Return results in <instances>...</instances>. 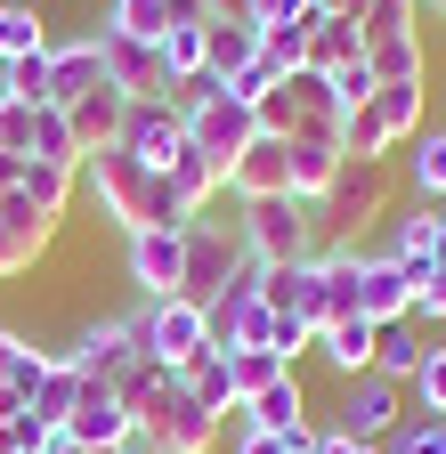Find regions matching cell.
Wrapping results in <instances>:
<instances>
[{
    "label": "cell",
    "instance_id": "obj_40",
    "mask_svg": "<svg viewBox=\"0 0 446 454\" xmlns=\"http://www.w3.org/2000/svg\"><path fill=\"white\" fill-rule=\"evenodd\" d=\"M162 74H171V90L203 82V25H171L162 33Z\"/></svg>",
    "mask_w": 446,
    "mask_h": 454
},
{
    "label": "cell",
    "instance_id": "obj_50",
    "mask_svg": "<svg viewBox=\"0 0 446 454\" xmlns=\"http://www.w3.org/2000/svg\"><path fill=\"white\" fill-rule=\"evenodd\" d=\"M293 17H317V0H252V25H293Z\"/></svg>",
    "mask_w": 446,
    "mask_h": 454
},
{
    "label": "cell",
    "instance_id": "obj_47",
    "mask_svg": "<svg viewBox=\"0 0 446 454\" xmlns=\"http://www.w3.org/2000/svg\"><path fill=\"white\" fill-rule=\"evenodd\" d=\"M41 446H49V422H33V414L0 422V454H41Z\"/></svg>",
    "mask_w": 446,
    "mask_h": 454
},
{
    "label": "cell",
    "instance_id": "obj_42",
    "mask_svg": "<svg viewBox=\"0 0 446 454\" xmlns=\"http://www.w3.org/2000/svg\"><path fill=\"white\" fill-rule=\"evenodd\" d=\"M0 98L49 106V49H33V57H9V66H0Z\"/></svg>",
    "mask_w": 446,
    "mask_h": 454
},
{
    "label": "cell",
    "instance_id": "obj_55",
    "mask_svg": "<svg viewBox=\"0 0 446 454\" xmlns=\"http://www.w3.org/2000/svg\"><path fill=\"white\" fill-rule=\"evenodd\" d=\"M17 170H25V162H9V154H0V195H9V187H17Z\"/></svg>",
    "mask_w": 446,
    "mask_h": 454
},
{
    "label": "cell",
    "instance_id": "obj_30",
    "mask_svg": "<svg viewBox=\"0 0 446 454\" xmlns=\"http://www.w3.org/2000/svg\"><path fill=\"white\" fill-rule=\"evenodd\" d=\"M422 82H381L373 90V114H381V130H389V146H406L414 130H422Z\"/></svg>",
    "mask_w": 446,
    "mask_h": 454
},
{
    "label": "cell",
    "instance_id": "obj_16",
    "mask_svg": "<svg viewBox=\"0 0 446 454\" xmlns=\"http://www.w3.org/2000/svg\"><path fill=\"white\" fill-rule=\"evenodd\" d=\"M66 114V130H74V146H82V162L98 154V146H122V114H130V98L114 90V82H98V90H82L74 106H58Z\"/></svg>",
    "mask_w": 446,
    "mask_h": 454
},
{
    "label": "cell",
    "instance_id": "obj_28",
    "mask_svg": "<svg viewBox=\"0 0 446 454\" xmlns=\"http://www.w3.org/2000/svg\"><path fill=\"white\" fill-rule=\"evenodd\" d=\"M406 179H414V203H446V130H414L406 138Z\"/></svg>",
    "mask_w": 446,
    "mask_h": 454
},
{
    "label": "cell",
    "instance_id": "obj_8",
    "mask_svg": "<svg viewBox=\"0 0 446 454\" xmlns=\"http://www.w3.org/2000/svg\"><path fill=\"white\" fill-rule=\"evenodd\" d=\"M244 268V244H236V219H187V301L211 309L219 293H228V276Z\"/></svg>",
    "mask_w": 446,
    "mask_h": 454
},
{
    "label": "cell",
    "instance_id": "obj_49",
    "mask_svg": "<svg viewBox=\"0 0 446 454\" xmlns=\"http://www.w3.org/2000/svg\"><path fill=\"white\" fill-rule=\"evenodd\" d=\"M268 90H276V74H268V57H252V66H244V74L228 82V98H244L252 114H260V98H268Z\"/></svg>",
    "mask_w": 446,
    "mask_h": 454
},
{
    "label": "cell",
    "instance_id": "obj_5",
    "mask_svg": "<svg viewBox=\"0 0 446 454\" xmlns=\"http://www.w3.org/2000/svg\"><path fill=\"white\" fill-rule=\"evenodd\" d=\"M381 211H389V162H349V154H341V170H333V187H325V203H317L325 236H365Z\"/></svg>",
    "mask_w": 446,
    "mask_h": 454
},
{
    "label": "cell",
    "instance_id": "obj_17",
    "mask_svg": "<svg viewBox=\"0 0 446 454\" xmlns=\"http://www.w3.org/2000/svg\"><path fill=\"white\" fill-rule=\"evenodd\" d=\"M260 301H268V317H309V325H325V268L317 260L260 268Z\"/></svg>",
    "mask_w": 446,
    "mask_h": 454
},
{
    "label": "cell",
    "instance_id": "obj_36",
    "mask_svg": "<svg viewBox=\"0 0 446 454\" xmlns=\"http://www.w3.org/2000/svg\"><path fill=\"white\" fill-rule=\"evenodd\" d=\"M357 33H365V49H381V41H414V33H422V0H373V9L357 17Z\"/></svg>",
    "mask_w": 446,
    "mask_h": 454
},
{
    "label": "cell",
    "instance_id": "obj_19",
    "mask_svg": "<svg viewBox=\"0 0 446 454\" xmlns=\"http://www.w3.org/2000/svg\"><path fill=\"white\" fill-rule=\"evenodd\" d=\"M285 154H293L285 138H276V130H260V138H252V146H244V154L228 162V195H236V203L285 195Z\"/></svg>",
    "mask_w": 446,
    "mask_h": 454
},
{
    "label": "cell",
    "instance_id": "obj_48",
    "mask_svg": "<svg viewBox=\"0 0 446 454\" xmlns=\"http://www.w3.org/2000/svg\"><path fill=\"white\" fill-rule=\"evenodd\" d=\"M373 90H381V82H373V66H365V57H357V66H341V74H333V98H341V114H349V106H365Z\"/></svg>",
    "mask_w": 446,
    "mask_h": 454
},
{
    "label": "cell",
    "instance_id": "obj_20",
    "mask_svg": "<svg viewBox=\"0 0 446 454\" xmlns=\"http://www.w3.org/2000/svg\"><path fill=\"white\" fill-rule=\"evenodd\" d=\"M106 66H98V41H49V106H74L82 90H98Z\"/></svg>",
    "mask_w": 446,
    "mask_h": 454
},
{
    "label": "cell",
    "instance_id": "obj_41",
    "mask_svg": "<svg viewBox=\"0 0 446 454\" xmlns=\"http://www.w3.org/2000/svg\"><path fill=\"white\" fill-rule=\"evenodd\" d=\"M33 49H49L41 17L25 9V0H0V66H9V57H33Z\"/></svg>",
    "mask_w": 446,
    "mask_h": 454
},
{
    "label": "cell",
    "instance_id": "obj_29",
    "mask_svg": "<svg viewBox=\"0 0 446 454\" xmlns=\"http://www.w3.org/2000/svg\"><path fill=\"white\" fill-rule=\"evenodd\" d=\"M171 187H179V203H187V211L203 219V211H211L219 195H228V170H219L211 154H195V146H179V162H171Z\"/></svg>",
    "mask_w": 446,
    "mask_h": 454
},
{
    "label": "cell",
    "instance_id": "obj_15",
    "mask_svg": "<svg viewBox=\"0 0 446 454\" xmlns=\"http://www.w3.org/2000/svg\"><path fill=\"white\" fill-rule=\"evenodd\" d=\"M357 317H365V325H406V317H414V276L389 260L381 244H373L365 268H357Z\"/></svg>",
    "mask_w": 446,
    "mask_h": 454
},
{
    "label": "cell",
    "instance_id": "obj_4",
    "mask_svg": "<svg viewBox=\"0 0 446 454\" xmlns=\"http://www.w3.org/2000/svg\"><path fill=\"white\" fill-rule=\"evenodd\" d=\"M138 430L154 438V454H211L219 446V414L203 406L179 373H162V389L138 406Z\"/></svg>",
    "mask_w": 446,
    "mask_h": 454
},
{
    "label": "cell",
    "instance_id": "obj_39",
    "mask_svg": "<svg viewBox=\"0 0 446 454\" xmlns=\"http://www.w3.org/2000/svg\"><path fill=\"white\" fill-rule=\"evenodd\" d=\"M341 154H349V162H381V154H389V130H381V114H373V98L341 114Z\"/></svg>",
    "mask_w": 446,
    "mask_h": 454
},
{
    "label": "cell",
    "instance_id": "obj_7",
    "mask_svg": "<svg viewBox=\"0 0 446 454\" xmlns=\"http://www.w3.org/2000/svg\"><path fill=\"white\" fill-rule=\"evenodd\" d=\"M90 41H98V66H106V82H114L122 98H179L171 90V74H162V41H138V33H114V25H90Z\"/></svg>",
    "mask_w": 446,
    "mask_h": 454
},
{
    "label": "cell",
    "instance_id": "obj_23",
    "mask_svg": "<svg viewBox=\"0 0 446 454\" xmlns=\"http://www.w3.org/2000/svg\"><path fill=\"white\" fill-rule=\"evenodd\" d=\"M244 430H276V438H293V430H309V397H301V373H285V381H268L252 406H244Z\"/></svg>",
    "mask_w": 446,
    "mask_h": 454
},
{
    "label": "cell",
    "instance_id": "obj_2",
    "mask_svg": "<svg viewBox=\"0 0 446 454\" xmlns=\"http://www.w3.org/2000/svg\"><path fill=\"white\" fill-rule=\"evenodd\" d=\"M236 244L252 268H293L325 252V219L301 195H260V203H236Z\"/></svg>",
    "mask_w": 446,
    "mask_h": 454
},
{
    "label": "cell",
    "instance_id": "obj_24",
    "mask_svg": "<svg viewBox=\"0 0 446 454\" xmlns=\"http://www.w3.org/2000/svg\"><path fill=\"white\" fill-rule=\"evenodd\" d=\"M357 57H365V33L349 25V17H325L317 9V25H309V74H341V66H357Z\"/></svg>",
    "mask_w": 446,
    "mask_h": 454
},
{
    "label": "cell",
    "instance_id": "obj_3",
    "mask_svg": "<svg viewBox=\"0 0 446 454\" xmlns=\"http://www.w3.org/2000/svg\"><path fill=\"white\" fill-rule=\"evenodd\" d=\"M179 122H187V146L211 154L219 170H228V162L260 138V114H252L244 98H228L219 82H187V90H179Z\"/></svg>",
    "mask_w": 446,
    "mask_h": 454
},
{
    "label": "cell",
    "instance_id": "obj_25",
    "mask_svg": "<svg viewBox=\"0 0 446 454\" xmlns=\"http://www.w3.org/2000/svg\"><path fill=\"white\" fill-rule=\"evenodd\" d=\"M389 260H398L406 276H422L430 268V252H438V203H414L406 219H389V244H381Z\"/></svg>",
    "mask_w": 446,
    "mask_h": 454
},
{
    "label": "cell",
    "instance_id": "obj_32",
    "mask_svg": "<svg viewBox=\"0 0 446 454\" xmlns=\"http://www.w3.org/2000/svg\"><path fill=\"white\" fill-rule=\"evenodd\" d=\"M74 397H82V373L49 349V373H41V389H33V422H49V430H66V414H74Z\"/></svg>",
    "mask_w": 446,
    "mask_h": 454
},
{
    "label": "cell",
    "instance_id": "obj_21",
    "mask_svg": "<svg viewBox=\"0 0 446 454\" xmlns=\"http://www.w3.org/2000/svg\"><path fill=\"white\" fill-rule=\"evenodd\" d=\"M285 146H293V154H285V195L325 203L333 170H341V146H333V138H285Z\"/></svg>",
    "mask_w": 446,
    "mask_h": 454
},
{
    "label": "cell",
    "instance_id": "obj_38",
    "mask_svg": "<svg viewBox=\"0 0 446 454\" xmlns=\"http://www.w3.org/2000/svg\"><path fill=\"white\" fill-rule=\"evenodd\" d=\"M25 162H66V170H82V146H74V130H66L58 106L33 114V146H25Z\"/></svg>",
    "mask_w": 446,
    "mask_h": 454
},
{
    "label": "cell",
    "instance_id": "obj_45",
    "mask_svg": "<svg viewBox=\"0 0 446 454\" xmlns=\"http://www.w3.org/2000/svg\"><path fill=\"white\" fill-rule=\"evenodd\" d=\"M228 454H317V422L309 430H293V438H276V430H236V446Z\"/></svg>",
    "mask_w": 446,
    "mask_h": 454
},
{
    "label": "cell",
    "instance_id": "obj_13",
    "mask_svg": "<svg viewBox=\"0 0 446 454\" xmlns=\"http://www.w3.org/2000/svg\"><path fill=\"white\" fill-rule=\"evenodd\" d=\"M179 146H187L179 98H130V114H122V154H138V162H154V170H171Z\"/></svg>",
    "mask_w": 446,
    "mask_h": 454
},
{
    "label": "cell",
    "instance_id": "obj_44",
    "mask_svg": "<svg viewBox=\"0 0 446 454\" xmlns=\"http://www.w3.org/2000/svg\"><path fill=\"white\" fill-rule=\"evenodd\" d=\"M406 397H414L406 414H446V349H430V357H422V373L406 381Z\"/></svg>",
    "mask_w": 446,
    "mask_h": 454
},
{
    "label": "cell",
    "instance_id": "obj_37",
    "mask_svg": "<svg viewBox=\"0 0 446 454\" xmlns=\"http://www.w3.org/2000/svg\"><path fill=\"white\" fill-rule=\"evenodd\" d=\"M365 66H373V82H430V49H422V33L381 41V49H365Z\"/></svg>",
    "mask_w": 446,
    "mask_h": 454
},
{
    "label": "cell",
    "instance_id": "obj_53",
    "mask_svg": "<svg viewBox=\"0 0 446 454\" xmlns=\"http://www.w3.org/2000/svg\"><path fill=\"white\" fill-rule=\"evenodd\" d=\"M317 9H325V17H349V25H357V17L373 9V0H317Z\"/></svg>",
    "mask_w": 446,
    "mask_h": 454
},
{
    "label": "cell",
    "instance_id": "obj_33",
    "mask_svg": "<svg viewBox=\"0 0 446 454\" xmlns=\"http://www.w3.org/2000/svg\"><path fill=\"white\" fill-rule=\"evenodd\" d=\"M179 381H187V389L203 397V406H211L219 422H228V414H236V381H228V349H203L195 365H179Z\"/></svg>",
    "mask_w": 446,
    "mask_h": 454
},
{
    "label": "cell",
    "instance_id": "obj_31",
    "mask_svg": "<svg viewBox=\"0 0 446 454\" xmlns=\"http://www.w3.org/2000/svg\"><path fill=\"white\" fill-rule=\"evenodd\" d=\"M74 187H82V170H66V162H25V170H17V195H33L49 219H66Z\"/></svg>",
    "mask_w": 446,
    "mask_h": 454
},
{
    "label": "cell",
    "instance_id": "obj_14",
    "mask_svg": "<svg viewBox=\"0 0 446 454\" xmlns=\"http://www.w3.org/2000/svg\"><path fill=\"white\" fill-rule=\"evenodd\" d=\"M130 430H138V422H130V406L114 397V381H82L74 414H66V438H74L82 454H114Z\"/></svg>",
    "mask_w": 446,
    "mask_h": 454
},
{
    "label": "cell",
    "instance_id": "obj_18",
    "mask_svg": "<svg viewBox=\"0 0 446 454\" xmlns=\"http://www.w3.org/2000/svg\"><path fill=\"white\" fill-rule=\"evenodd\" d=\"M252 57H260V25H252V17H211V25H203V82L228 90Z\"/></svg>",
    "mask_w": 446,
    "mask_h": 454
},
{
    "label": "cell",
    "instance_id": "obj_43",
    "mask_svg": "<svg viewBox=\"0 0 446 454\" xmlns=\"http://www.w3.org/2000/svg\"><path fill=\"white\" fill-rule=\"evenodd\" d=\"M106 25L138 33V41H162V33H171V9H162V0H106Z\"/></svg>",
    "mask_w": 446,
    "mask_h": 454
},
{
    "label": "cell",
    "instance_id": "obj_27",
    "mask_svg": "<svg viewBox=\"0 0 446 454\" xmlns=\"http://www.w3.org/2000/svg\"><path fill=\"white\" fill-rule=\"evenodd\" d=\"M422 357H430V349H422L414 317H406V325H373V373H381V381H398V389H406V381L422 373Z\"/></svg>",
    "mask_w": 446,
    "mask_h": 454
},
{
    "label": "cell",
    "instance_id": "obj_9",
    "mask_svg": "<svg viewBox=\"0 0 446 454\" xmlns=\"http://www.w3.org/2000/svg\"><path fill=\"white\" fill-rule=\"evenodd\" d=\"M406 422V389L381 381V373H357L341 381V406H333V430L357 438V446H389V430Z\"/></svg>",
    "mask_w": 446,
    "mask_h": 454
},
{
    "label": "cell",
    "instance_id": "obj_52",
    "mask_svg": "<svg viewBox=\"0 0 446 454\" xmlns=\"http://www.w3.org/2000/svg\"><path fill=\"white\" fill-rule=\"evenodd\" d=\"M317 454H381V446H357V438H341V430H317Z\"/></svg>",
    "mask_w": 446,
    "mask_h": 454
},
{
    "label": "cell",
    "instance_id": "obj_10",
    "mask_svg": "<svg viewBox=\"0 0 446 454\" xmlns=\"http://www.w3.org/2000/svg\"><path fill=\"white\" fill-rule=\"evenodd\" d=\"M138 340H146V357H162L179 373V365H195L211 349V325H203L195 301H138Z\"/></svg>",
    "mask_w": 446,
    "mask_h": 454
},
{
    "label": "cell",
    "instance_id": "obj_35",
    "mask_svg": "<svg viewBox=\"0 0 446 454\" xmlns=\"http://www.w3.org/2000/svg\"><path fill=\"white\" fill-rule=\"evenodd\" d=\"M309 25H317V17H293V25H260V57H268V74H276V82L309 66Z\"/></svg>",
    "mask_w": 446,
    "mask_h": 454
},
{
    "label": "cell",
    "instance_id": "obj_11",
    "mask_svg": "<svg viewBox=\"0 0 446 454\" xmlns=\"http://www.w3.org/2000/svg\"><path fill=\"white\" fill-rule=\"evenodd\" d=\"M138 349H146V340H138V309H130V317H98V325H82L58 357H66L82 381H114V373H122Z\"/></svg>",
    "mask_w": 446,
    "mask_h": 454
},
{
    "label": "cell",
    "instance_id": "obj_26",
    "mask_svg": "<svg viewBox=\"0 0 446 454\" xmlns=\"http://www.w3.org/2000/svg\"><path fill=\"white\" fill-rule=\"evenodd\" d=\"M41 373H49V349H33L17 325H0V397H25V406H33Z\"/></svg>",
    "mask_w": 446,
    "mask_h": 454
},
{
    "label": "cell",
    "instance_id": "obj_51",
    "mask_svg": "<svg viewBox=\"0 0 446 454\" xmlns=\"http://www.w3.org/2000/svg\"><path fill=\"white\" fill-rule=\"evenodd\" d=\"M171 9V25H211V0H162Z\"/></svg>",
    "mask_w": 446,
    "mask_h": 454
},
{
    "label": "cell",
    "instance_id": "obj_46",
    "mask_svg": "<svg viewBox=\"0 0 446 454\" xmlns=\"http://www.w3.org/2000/svg\"><path fill=\"white\" fill-rule=\"evenodd\" d=\"M414 325H446V268L414 276Z\"/></svg>",
    "mask_w": 446,
    "mask_h": 454
},
{
    "label": "cell",
    "instance_id": "obj_1",
    "mask_svg": "<svg viewBox=\"0 0 446 454\" xmlns=\"http://www.w3.org/2000/svg\"><path fill=\"white\" fill-rule=\"evenodd\" d=\"M82 195L122 227V236H138V227H187L195 211L179 203V187H171V170H154V162H138V154H122V146H98L90 162H82Z\"/></svg>",
    "mask_w": 446,
    "mask_h": 454
},
{
    "label": "cell",
    "instance_id": "obj_34",
    "mask_svg": "<svg viewBox=\"0 0 446 454\" xmlns=\"http://www.w3.org/2000/svg\"><path fill=\"white\" fill-rule=\"evenodd\" d=\"M293 365L285 357H276V349H228V381H236V414L252 406V397L268 389V381H285Z\"/></svg>",
    "mask_w": 446,
    "mask_h": 454
},
{
    "label": "cell",
    "instance_id": "obj_54",
    "mask_svg": "<svg viewBox=\"0 0 446 454\" xmlns=\"http://www.w3.org/2000/svg\"><path fill=\"white\" fill-rule=\"evenodd\" d=\"M211 17H252V0H211Z\"/></svg>",
    "mask_w": 446,
    "mask_h": 454
},
{
    "label": "cell",
    "instance_id": "obj_12",
    "mask_svg": "<svg viewBox=\"0 0 446 454\" xmlns=\"http://www.w3.org/2000/svg\"><path fill=\"white\" fill-rule=\"evenodd\" d=\"M58 244V219H49L33 195H0V284H17V276H33V260Z\"/></svg>",
    "mask_w": 446,
    "mask_h": 454
},
{
    "label": "cell",
    "instance_id": "obj_6",
    "mask_svg": "<svg viewBox=\"0 0 446 454\" xmlns=\"http://www.w3.org/2000/svg\"><path fill=\"white\" fill-rule=\"evenodd\" d=\"M122 268L138 301H187V227H138L122 236Z\"/></svg>",
    "mask_w": 446,
    "mask_h": 454
},
{
    "label": "cell",
    "instance_id": "obj_56",
    "mask_svg": "<svg viewBox=\"0 0 446 454\" xmlns=\"http://www.w3.org/2000/svg\"><path fill=\"white\" fill-rule=\"evenodd\" d=\"M422 9H438V17H446V0H422Z\"/></svg>",
    "mask_w": 446,
    "mask_h": 454
},
{
    "label": "cell",
    "instance_id": "obj_22",
    "mask_svg": "<svg viewBox=\"0 0 446 454\" xmlns=\"http://www.w3.org/2000/svg\"><path fill=\"white\" fill-rule=\"evenodd\" d=\"M317 357L341 373V381L373 373V325H365V317H333V325H317Z\"/></svg>",
    "mask_w": 446,
    "mask_h": 454
}]
</instances>
